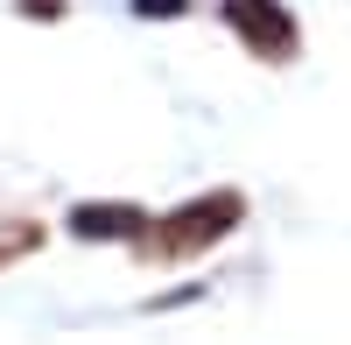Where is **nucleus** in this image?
Returning <instances> with one entry per match:
<instances>
[{"label": "nucleus", "instance_id": "obj_3", "mask_svg": "<svg viewBox=\"0 0 351 345\" xmlns=\"http://www.w3.org/2000/svg\"><path fill=\"white\" fill-rule=\"evenodd\" d=\"M71 233L77 240H141V233H148V212H141V205H77Z\"/></svg>", "mask_w": 351, "mask_h": 345}, {"label": "nucleus", "instance_id": "obj_4", "mask_svg": "<svg viewBox=\"0 0 351 345\" xmlns=\"http://www.w3.org/2000/svg\"><path fill=\"white\" fill-rule=\"evenodd\" d=\"M183 8H190V0H134V14H162V21L183 14Z\"/></svg>", "mask_w": 351, "mask_h": 345}, {"label": "nucleus", "instance_id": "obj_5", "mask_svg": "<svg viewBox=\"0 0 351 345\" xmlns=\"http://www.w3.org/2000/svg\"><path fill=\"white\" fill-rule=\"evenodd\" d=\"M21 14H28V21H56V14H64V0H21Z\"/></svg>", "mask_w": 351, "mask_h": 345}, {"label": "nucleus", "instance_id": "obj_2", "mask_svg": "<svg viewBox=\"0 0 351 345\" xmlns=\"http://www.w3.org/2000/svg\"><path fill=\"white\" fill-rule=\"evenodd\" d=\"M225 21H232V36H239L253 56H267V64H288L295 56V14L281 8V0H225Z\"/></svg>", "mask_w": 351, "mask_h": 345}, {"label": "nucleus", "instance_id": "obj_1", "mask_svg": "<svg viewBox=\"0 0 351 345\" xmlns=\"http://www.w3.org/2000/svg\"><path fill=\"white\" fill-rule=\"evenodd\" d=\"M239 219H246V197H239V190H211V197H190L183 212H169L155 233H141V247H148V254H162V261H183V254L218 247Z\"/></svg>", "mask_w": 351, "mask_h": 345}]
</instances>
